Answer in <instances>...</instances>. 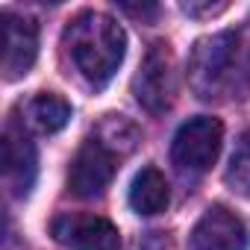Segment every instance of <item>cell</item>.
Returning a JSON list of instances; mask_svg holds the SVG:
<instances>
[{
    "instance_id": "6da1fadb",
    "label": "cell",
    "mask_w": 250,
    "mask_h": 250,
    "mask_svg": "<svg viewBox=\"0 0 250 250\" xmlns=\"http://www.w3.org/2000/svg\"><path fill=\"white\" fill-rule=\"evenodd\" d=\"M62 44L68 50V59L74 71L94 88H103L127 50V36L121 24L103 12H80L77 18L68 21Z\"/></svg>"
},
{
    "instance_id": "7a4b0ae2",
    "label": "cell",
    "mask_w": 250,
    "mask_h": 250,
    "mask_svg": "<svg viewBox=\"0 0 250 250\" xmlns=\"http://www.w3.org/2000/svg\"><path fill=\"white\" fill-rule=\"evenodd\" d=\"M232 44H235V33H218L194 44L188 59V83L197 91V97L212 100L238 91L235 68H232Z\"/></svg>"
},
{
    "instance_id": "3957f363",
    "label": "cell",
    "mask_w": 250,
    "mask_h": 250,
    "mask_svg": "<svg viewBox=\"0 0 250 250\" xmlns=\"http://www.w3.org/2000/svg\"><path fill=\"white\" fill-rule=\"evenodd\" d=\"M221 142H224L221 121L212 115H197L177 130L174 145H171V159L180 171L203 174L215 165L221 153Z\"/></svg>"
},
{
    "instance_id": "277c9868",
    "label": "cell",
    "mask_w": 250,
    "mask_h": 250,
    "mask_svg": "<svg viewBox=\"0 0 250 250\" xmlns=\"http://www.w3.org/2000/svg\"><path fill=\"white\" fill-rule=\"evenodd\" d=\"M118 162H121V153H115L97 136H88L80 145V150H77V156L71 162V174H68L71 191L77 197H94V194H100L112 183V177L118 171Z\"/></svg>"
},
{
    "instance_id": "5b68a950",
    "label": "cell",
    "mask_w": 250,
    "mask_h": 250,
    "mask_svg": "<svg viewBox=\"0 0 250 250\" xmlns=\"http://www.w3.org/2000/svg\"><path fill=\"white\" fill-rule=\"evenodd\" d=\"M174 59H171V50L165 42H156L145 62H142V71L136 77V97L139 103L150 112V115H162L171 109L174 103Z\"/></svg>"
},
{
    "instance_id": "8992f818",
    "label": "cell",
    "mask_w": 250,
    "mask_h": 250,
    "mask_svg": "<svg viewBox=\"0 0 250 250\" xmlns=\"http://www.w3.org/2000/svg\"><path fill=\"white\" fill-rule=\"evenodd\" d=\"M50 232L68 250H118L121 247L118 227L100 215H80V212L56 215L50 224Z\"/></svg>"
},
{
    "instance_id": "52a82bcc",
    "label": "cell",
    "mask_w": 250,
    "mask_h": 250,
    "mask_svg": "<svg viewBox=\"0 0 250 250\" xmlns=\"http://www.w3.org/2000/svg\"><path fill=\"white\" fill-rule=\"evenodd\" d=\"M247 244L250 235L244 221L224 206H212L209 212H203L188 238L191 250H247Z\"/></svg>"
},
{
    "instance_id": "ba28073f",
    "label": "cell",
    "mask_w": 250,
    "mask_h": 250,
    "mask_svg": "<svg viewBox=\"0 0 250 250\" xmlns=\"http://www.w3.org/2000/svg\"><path fill=\"white\" fill-rule=\"evenodd\" d=\"M39 174L36 145L24 130L6 127L3 133V180L12 197H27Z\"/></svg>"
},
{
    "instance_id": "9c48e42d",
    "label": "cell",
    "mask_w": 250,
    "mask_h": 250,
    "mask_svg": "<svg viewBox=\"0 0 250 250\" xmlns=\"http://www.w3.org/2000/svg\"><path fill=\"white\" fill-rule=\"evenodd\" d=\"M3 33H6L3 77L18 80L33 68V62L39 56V27L24 15L3 12Z\"/></svg>"
},
{
    "instance_id": "30bf717a",
    "label": "cell",
    "mask_w": 250,
    "mask_h": 250,
    "mask_svg": "<svg viewBox=\"0 0 250 250\" xmlns=\"http://www.w3.org/2000/svg\"><path fill=\"white\" fill-rule=\"evenodd\" d=\"M168 200H171L168 180L159 168H145L136 174V180L130 186V206L139 215H159V212H165Z\"/></svg>"
},
{
    "instance_id": "8fae6325",
    "label": "cell",
    "mask_w": 250,
    "mask_h": 250,
    "mask_svg": "<svg viewBox=\"0 0 250 250\" xmlns=\"http://www.w3.org/2000/svg\"><path fill=\"white\" fill-rule=\"evenodd\" d=\"M24 115H27V124H30L33 130L50 136V133H59L65 124L71 121V106H68V100H62L59 94L42 91V94H36V97L27 103Z\"/></svg>"
},
{
    "instance_id": "7c38bea8",
    "label": "cell",
    "mask_w": 250,
    "mask_h": 250,
    "mask_svg": "<svg viewBox=\"0 0 250 250\" xmlns=\"http://www.w3.org/2000/svg\"><path fill=\"white\" fill-rule=\"evenodd\" d=\"M100 142H106L115 153H121V156H127L133 147H136V142H139V130L133 127V124L127 121V118H121V115H106V121L97 127V133H94Z\"/></svg>"
},
{
    "instance_id": "4fadbf2b",
    "label": "cell",
    "mask_w": 250,
    "mask_h": 250,
    "mask_svg": "<svg viewBox=\"0 0 250 250\" xmlns=\"http://www.w3.org/2000/svg\"><path fill=\"white\" fill-rule=\"evenodd\" d=\"M227 183H229L238 194L250 197V133H244V136H241L238 147H235V150H232V156H229Z\"/></svg>"
},
{
    "instance_id": "5bb4252c",
    "label": "cell",
    "mask_w": 250,
    "mask_h": 250,
    "mask_svg": "<svg viewBox=\"0 0 250 250\" xmlns=\"http://www.w3.org/2000/svg\"><path fill=\"white\" fill-rule=\"evenodd\" d=\"M232 68H235V85L238 88H250V21L241 30H235Z\"/></svg>"
},
{
    "instance_id": "9a60e30c",
    "label": "cell",
    "mask_w": 250,
    "mask_h": 250,
    "mask_svg": "<svg viewBox=\"0 0 250 250\" xmlns=\"http://www.w3.org/2000/svg\"><path fill=\"white\" fill-rule=\"evenodd\" d=\"M227 9V3H215V6H197V3H183V12H188V15H215V12H224Z\"/></svg>"
}]
</instances>
